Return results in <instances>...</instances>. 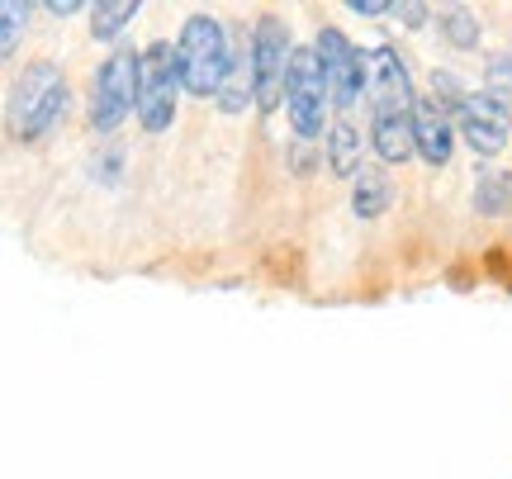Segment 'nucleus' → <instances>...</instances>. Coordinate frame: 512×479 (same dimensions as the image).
Masks as SVG:
<instances>
[{"instance_id":"5","label":"nucleus","mask_w":512,"mask_h":479,"mask_svg":"<svg viewBox=\"0 0 512 479\" xmlns=\"http://www.w3.org/2000/svg\"><path fill=\"white\" fill-rule=\"evenodd\" d=\"M138 48H114L100 67H95L91 86V129L114 133L128 114H138Z\"/></svg>"},{"instance_id":"9","label":"nucleus","mask_w":512,"mask_h":479,"mask_svg":"<svg viewBox=\"0 0 512 479\" xmlns=\"http://www.w3.org/2000/svg\"><path fill=\"white\" fill-rule=\"evenodd\" d=\"M366 72H370V95H375V114H408L413 110V76L403 67L399 48L380 43L375 53L366 57Z\"/></svg>"},{"instance_id":"22","label":"nucleus","mask_w":512,"mask_h":479,"mask_svg":"<svg viewBox=\"0 0 512 479\" xmlns=\"http://www.w3.org/2000/svg\"><path fill=\"white\" fill-rule=\"evenodd\" d=\"M347 10H351V15H366V19H375V15H394V0H351Z\"/></svg>"},{"instance_id":"18","label":"nucleus","mask_w":512,"mask_h":479,"mask_svg":"<svg viewBox=\"0 0 512 479\" xmlns=\"http://www.w3.org/2000/svg\"><path fill=\"white\" fill-rule=\"evenodd\" d=\"M29 15H34V5H29V0H0V62H5V57H15Z\"/></svg>"},{"instance_id":"23","label":"nucleus","mask_w":512,"mask_h":479,"mask_svg":"<svg viewBox=\"0 0 512 479\" xmlns=\"http://www.w3.org/2000/svg\"><path fill=\"white\" fill-rule=\"evenodd\" d=\"M43 10H48V15H76V10H81V0H48Z\"/></svg>"},{"instance_id":"17","label":"nucleus","mask_w":512,"mask_h":479,"mask_svg":"<svg viewBox=\"0 0 512 479\" xmlns=\"http://www.w3.org/2000/svg\"><path fill=\"white\" fill-rule=\"evenodd\" d=\"M437 29H441V38H446L451 48H460V53H470V48L479 43V19H475V10H465V5L441 10V15H437Z\"/></svg>"},{"instance_id":"13","label":"nucleus","mask_w":512,"mask_h":479,"mask_svg":"<svg viewBox=\"0 0 512 479\" xmlns=\"http://www.w3.org/2000/svg\"><path fill=\"white\" fill-rule=\"evenodd\" d=\"M394 200V185H389V171L380 166H361V176L351 181V209L356 219H380L384 209Z\"/></svg>"},{"instance_id":"14","label":"nucleus","mask_w":512,"mask_h":479,"mask_svg":"<svg viewBox=\"0 0 512 479\" xmlns=\"http://www.w3.org/2000/svg\"><path fill=\"white\" fill-rule=\"evenodd\" d=\"M475 209L489 214V219H503L512 209V176L503 166H484L475 181Z\"/></svg>"},{"instance_id":"21","label":"nucleus","mask_w":512,"mask_h":479,"mask_svg":"<svg viewBox=\"0 0 512 479\" xmlns=\"http://www.w3.org/2000/svg\"><path fill=\"white\" fill-rule=\"evenodd\" d=\"M394 15H399L403 24H408V29H422V24H427V15H432V10H427V5H418V0H413V5L403 0V5H394Z\"/></svg>"},{"instance_id":"12","label":"nucleus","mask_w":512,"mask_h":479,"mask_svg":"<svg viewBox=\"0 0 512 479\" xmlns=\"http://www.w3.org/2000/svg\"><path fill=\"white\" fill-rule=\"evenodd\" d=\"M328 171L332 176H342V181H356L361 176V148H366V138H361V129L351 124V119H332L328 124Z\"/></svg>"},{"instance_id":"20","label":"nucleus","mask_w":512,"mask_h":479,"mask_svg":"<svg viewBox=\"0 0 512 479\" xmlns=\"http://www.w3.org/2000/svg\"><path fill=\"white\" fill-rule=\"evenodd\" d=\"M465 95H470V91L460 86L456 72H432V95H427V100H432L441 114H446V110H460V100H465Z\"/></svg>"},{"instance_id":"16","label":"nucleus","mask_w":512,"mask_h":479,"mask_svg":"<svg viewBox=\"0 0 512 479\" xmlns=\"http://www.w3.org/2000/svg\"><path fill=\"white\" fill-rule=\"evenodd\" d=\"M143 15V5L138 0H100L91 5V34L105 43V38H119L128 29V19Z\"/></svg>"},{"instance_id":"7","label":"nucleus","mask_w":512,"mask_h":479,"mask_svg":"<svg viewBox=\"0 0 512 479\" xmlns=\"http://www.w3.org/2000/svg\"><path fill=\"white\" fill-rule=\"evenodd\" d=\"M313 53H318V67H323V81H328V100L337 110H351L370 86V72H366V53L351 43L342 29L323 24L318 38H313Z\"/></svg>"},{"instance_id":"3","label":"nucleus","mask_w":512,"mask_h":479,"mask_svg":"<svg viewBox=\"0 0 512 479\" xmlns=\"http://www.w3.org/2000/svg\"><path fill=\"white\" fill-rule=\"evenodd\" d=\"M252 91H256V110L271 114L285 105V76H290V57H294V38L290 24L280 15H261L252 29Z\"/></svg>"},{"instance_id":"6","label":"nucleus","mask_w":512,"mask_h":479,"mask_svg":"<svg viewBox=\"0 0 512 479\" xmlns=\"http://www.w3.org/2000/svg\"><path fill=\"white\" fill-rule=\"evenodd\" d=\"M328 81L318 67L313 48H294L290 57V76H285V110L294 124V143H313L328 133Z\"/></svg>"},{"instance_id":"15","label":"nucleus","mask_w":512,"mask_h":479,"mask_svg":"<svg viewBox=\"0 0 512 479\" xmlns=\"http://www.w3.org/2000/svg\"><path fill=\"white\" fill-rule=\"evenodd\" d=\"M214 100H219L228 114H242L256 100V91H252V53H247V48L233 53V72H228V81H223V91L214 95Z\"/></svg>"},{"instance_id":"4","label":"nucleus","mask_w":512,"mask_h":479,"mask_svg":"<svg viewBox=\"0 0 512 479\" xmlns=\"http://www.w3.org/2000/svg\"><path fill=\"white\" fill-rule=\"evenodd\" d=\"M176 95H181V76H176V43H147L138 57V119L143 133H166L176 119Z\"/></svg>"},{"instance_id":"10","label":"nucleus","mask_w":512,"mask_h":479,"mask_svg":"<svg viewBox=\"0 0 512 479\" xmlns=\"http://www.w3.org/2000/svg\"><path fill=\"white\" fill-rule=\"evenodd\" d=\"M413 148H418V157L427 166H446L451 152H456V124H451L427 95L413 100Z\"/></svg>"},{"instance_id":"19","label":"nucleus","mask_w":512,"mask_h":479,"mask_svg":"<svg viewBox=\"0 0 512 479\" xmlns=\"http://www.w3.org/2000/svg\"><path fill=\"white\" fill-rule=\"evenodd\" d=\"M484 95H494L503 110H512V53L489 57V67H484Z\"/></svg>"},{"instance_id":"8","label":"nucleus","mask_w":512,"mask_h":479,"mask_svg":"<svg viewBox=\"0 0 512 479\" xmlns=\"http://www.w3.org/2000/svg\"><path fill=\"white\" fill-rule=\"evenodd\" d=\"M456 129H460V138L470 143V152H479V157H498V152L508 148L512 110H503L494 95L470 91L456 110Z\"/></svg>"},{"instance_id":"11","label":"nucleus","mask_w":512,"mask_h":479,"mask_svg":"<svg viewBox=\"0 0 512 479\" xmlns=\"http://www.w3.org/2000/svg\"><path fill=\"white\" fill-rule=\"evenodd\" d=\"M370 148L384 166H403L408 157H418V148H413V110L370 114Z\"/></svg>"},{"instance_id":"2","label":"nucleus","mask_w":512,"mask_h":479,"mask_svg":"<svg viewBox=\"0 0 512 479\" xmlns=\"http://www.w3.org/2000/svg\"><path fill=\"white\" fill-rule=\"evenodd\" d=\"M233 72V43L214 15H190L176 38V76L190 95H219Z\"/></svg>"},{"instance_id":"1","label":"nucleus","mask_w":512,"mask_h":479,"mask_svg":"<svg viewBox=\"0 0 512 479\" xmlns=\"http://www.w3.org/2000/svg\"><path fill=\"white\" fill-rule=\"evenodd\" d=\"M67 81L53 62H29L10 86V105H5V129L19 143H38L62 124L67 114Z\"/></svg>"}]
</instances>
